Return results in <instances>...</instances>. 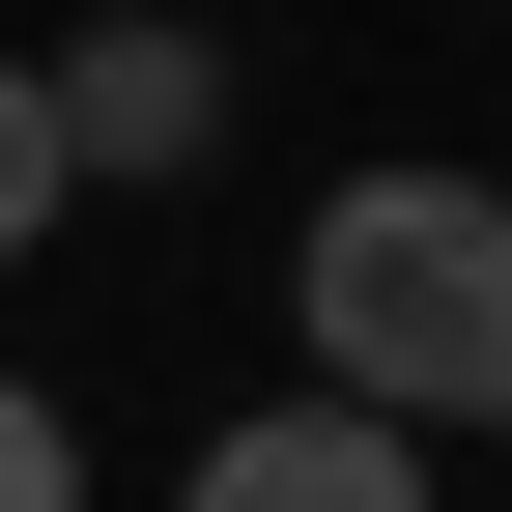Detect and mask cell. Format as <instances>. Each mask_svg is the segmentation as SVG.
Here are the masks:
<instances>
[{
  "label": "cell",
  "mask_w": 512,
  "mask_h": 512,
  "mask_svg": "<svg viewBox=\"0 0 512 512\" xmlns=\"http://www.w3.org/2000/svg\"><path fill=\"white\" fill-rule=\"evenodd\" d=\"M57 200H86V171H57V114H29V57H0V256H29Z\"/></svg>",
  "instance_id": "277c9868"
},
{
  "label": "cell",
  "mask_w": 512,
  "mask_h": 512,
  "mask_svg": "<svg viewBox=\"0 0 512 512\" xmlns=\"http://www.w3.org/2000/svg\"><path fill=\"white\" fill-rule=\"evenodd\" d=\"M0 512H86V427H57L29 370H0Z\"/></svg>",
  "instance_id": "5b68a950"
},
{
  "label": "cell",
  "mask_w": 512,
  "mask_h": 512,
  "mask_svg": "<svg viewBox=\"0 0 512 512\" xmlns=\"http://www.w3.org/2000/svg\"><path fill=\"white\" fill-rule=\"evenodd\" d=\"M29 114H57V171H200V143H228V57H200V29H57Z\"/></svg>",
  "instance_id": "7a4b0ae2"
},
{
  "label": "cell",
  "mask_w": 512,
  "mask_h": 512,
  "mask_svg": "<svg viewBox=\"0 0 512 512\" xmlns=\"http://www.w3.org/2000/svg\"><path fill=\"white\" fill-rule=\"evenodd\" d=\"M171 512H427V427H370V399H256L228 456H171Z\"/></svg>",
  "instance_id": "3957f363"
},
{
  "label": "cell",
  "mask_w": 512,
  "mask_h": 512,
  "mask_svg": "<svg viewBox=\"0 0 512 512\" xmlns=\"http://www.w3.org/2000/svg\"><path fill=\"white\" fill-rule=\"evenodd\" d=\"M285 313H313V399L512 427V200L484 171H342V200L285 228Z\"/></svg>",
  "instance_id": "6da1fadb"
}]
</instances>
